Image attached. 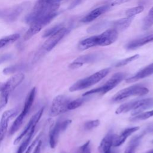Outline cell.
<instances>
[{
	"mask_svg": "<svg viewBox=\"0 0 153 153\" xmlns=\"http://www.w3.org/2000/svg\"><path fill=\"white\" fill-rule=\"evenodd\" d=\"M143 135L144 133H142L132 137V139L129 142L128 146L126 148L124 153H135L136 149L139 146Z\"/></svg>",
	"mask_w": 153,
	"mask_h": 153,
	"instance_id": "22",
	"label": "cell"
},
{
	"mask_svg": "<svg viewBox=\"0 0 153 153\" xmlns=\"http://www.w3.org/2000/svg\"><path fill=\"white\" fill-rule=\"evenodd\" d=\"M153 25V7L149 11L143 22V29L147 30Z\"/></svg>",
	"mask_w": 153,
	"mask_h": 153,
	"instance_id": "28",
	"label": "cell"
},
{
	"mask_svg": "<svg viewBox=\"0 0 153 153\" xmlns=\"http://www.w3.org/2000/svg\"><path fill=\"white\" fill-rule=\"evenodd\" d=\"M106 153H117V151H112V150L111 149L110 151H109V152H106Z\"/></svg>",
	"mask_w": 153,
	"mask_h": 153,
	"instance_id": "45",
	"label": "cell"
},
{
	"mask_svg": "<svg viewBox=\"0 0 153 153\" xmlns=\"http://www.w3.org/2000/svg\"><path fill=\"white\" fill-rule=\"evenodd\" d=\"M5 86V82H0V91H1Z\"/></svg>",
	"mask_w": 153,
	"mask_h": 153,
	"instance_id": "44",
	"label": "cell"
},
{
	"mask_svg": "<svg viewBox=\"0 0 153 153\" xmlns=\"http://www.w3.org/2000/svg\"><path fill=\"white\" fill-rule=\"evenodd\" d=\"M109 8V7L108 5H105L99 7L93 10L88 14H87L85 17H84L81 20V22L83 23L91 22L94 20L95 19H96L97 17H99L100 16H101L103 13H105L106 11H108Z\"/></svg>",
	"mask_w": 153,
	"mask_h": 153,
	"instance_id": "16",
	"label": "cell"
},
{
	"mask_svg": "<svg viewBox=\"0 0 153 153\" xmlns=\"http://www.w3.org/2000/svg\"><path fill=\"white\" fill-rule=\"evenodd\" d=\"M153 116V110L145 112L143 113H140L138 115H134L133 117H131L130 118V121H140V120H146L151 117Z\"/></svg>",
	"mask_w": 153,
	"mask_h": 153,
	"instance_id": "29",
	"label": "cell"
},
{
	"mask_svg": "<svg viewBox=\"0 0 153 153\" xmlns=\"http://www.w3.org/2000/svg\"><path fill=\"white\" fill-rule=\"evenodd\" d=\"M90 140L87 141L83 145H82L79 149V153H91L90 146Z\"/></svg>",
	"mask_w": 153,
	"mask_h": 153,
	"instance_id": "36",
	"label": "cell"
},
{
	"mask_svg": "<svg viewBox=\"0 0 153 153\" xmlns=\"http://www.w3.org/2000/svg\"><path fill=\"white\" fill-rule=\"evenodd\" d=\"M19 38H20V35L19 33H14L0 39V48L4 47H5L8 44L14 42Z\"/></svg>",
	"mask_w": 153,
	"mask_h": 153,
	"instance_id": "25",
	"label": "cell"
},
{
	"mask_svg": "<svg viewBox=\"0 0 153 153\" xmlns=\"http://www.w3.org/2000/svg\"><path fill=\"white\" fill-rule=\"evenodd\" d=\"M35 94H36V88L33 87L30 90L29 93L27 94L26 99L25 100V102L23 109L22 111V112L25 116H26V115L27 114V113L29 112V111H30V109L31 108V107L32 106V104H33L34 99H35Z\"/></svg>",
	"mask_w": 153,
	"mask_h": 153,
	"instance_id": "20",
	"label": "cell"
},
{
	"mask_svg": "<svg viewBox=\"0 0 153 153\" xmlns=\"http://www.w3.org/2000/svg\"><path fill=\"white\" fill-rule=\"evenodd\" d=\"M151 107H153V97L142 99L121 105L115 111V114H120L132 111L131 115L134 116Z\"/></svg>",
	"mask_w": 153,
	"mask_h": 153,
	"instance_id": "1",
	"label": "cell"
},
{
	"mask_svg": "<svg viewBox=\"0 0 153 153\" xmlns=\"http://www.w3.org/2000/svg\"><path fill=\"white\" fill-rule=\"evenodd\" d=\"M35 127L36 126L32 127L31 128V129L29 131V132L27 133L25 139L24 140V141L22 142V143L19 146V148L17 149L16 153H23L24 152H25V151L27 148V147L29 146V143H30V140H31V139L33 137V134L34 131H35Z\"/></svg>",
	"mask_w": 153,
	"mask_h": 153,
	"instance_id": "23",
	"label": "cell"
},
{
	"mask_svg": "<svg viewBox=\"0 0 153 153\" xmlns=\"http://www.w3.org/2000/svg\"><path fill=\"white\" fill-rule=\"evenodd\" d=\"M12 58V55L11 54H5L0 56V64L10 60Z\"/></svg>",
	"mask_w": 153,
	"mask_h": 153,
	"instance_id": "39",
	"label": "cell"
},
{
	"mask_svg": "<svg viewBox=\"0 0 153 153\" xmlns=\"http://www.w3.org/2000/svg\"><path fill=\"white\" fill-rule=\"evenodd\" d=\"M26 116L21 112V113L17 117V118H16V120H14V123H13L10 129V134H14L20 127V126L22 125L23 121L25 118Z\"/></svg>",
	"mask_w": 153,
	"mask_h": 153,
	"instance_id": "26",
	"label": "cell"
},
{
	"mask_svg": "<svg viewBox=\"0 0 153 153\" xmlns=\"http://www.w3.org/2000/svg\"><path fill=\"white\" fill-rule=\"evenodd\" d=\"M110 23H109L108 22H99L98 23H96L93 26H91V27H90L89 28H88L87 29V32L88 33H93V32H96L97 31H99L100 30H102V29L106 27L108 25H109Z\"/></svg>",
	"mask_w": 153,
	"mask_h": 153,
	"instance_id": "30",
	"label": "cell"
},
{
	"mask_svg": "<svg viewBox=\"0 0 153 153\" xmlns=\"http://www.w3.org/2000/svg\"><path fill=\"white\" fill-rule=\"evenodd\" d=\"M25 68H26V65L25 64L14 65H12L4 68L3 70V73L5 75L11 74H13L16 72L23 70Z\"/></svg>",
	"mask_w": 153,
	"mask_h": 153,
	"instance_id": "27",
	"label": "cell"
},
{
	"mask_svg": "<svg viewBox=\"0 0 153 153\" xmlns=\"http://www.w3.org/2000/svg\"><path fill=\"white\" fill-rule=\"evenodd\" d=\"M62 27H63V25L61 24L59 25H56L49 29H47L44 31V32L42 34V37L43 38H48L51 35H53L54 33H56L58 32L59 30H60Z\"/></svg>",
	"mask_w": 153,
	"mask_h": 153,
	"instance_id": "31",
	"label": "cell"
},
{
	"mask_svg": "<svg viewBox=\"0 0 153 153\" xmlns=\"http://www.w3.org/2000/svg\"><path fill=\"white\" fill-rule=\"evenodd\" d=\"M43 27L38 24V23H33L30 25V27L29 29L26 32L23 36V39L25 41H27L29 39H30L33 36L38 33L41 31Z\"/></svg>",
	"mask_w": 153,
	"mask_h": 153,
	"instance_id": "24",
	"label": "cell"
},
{
	"mask_svg": "<svg viewBox=\"0 0 153 153\" xmlns=\"http://www.w3.org/2000/svg\"><path fill=\"white\" fill-rule=\"evenodd\" d=\"M147 153H153V149H152V150L148 151Z\"/></svg>",
	"mask_w": 153,
	"mask_h": 153,
	"instance_id": "46",
	"label": "cell"
},
{
	"mask_svg": "<svg viewBox=\"0 0 153 153\" xmlns=\"http://www.w3.org/2000/svg\"><path fill=\"white\" fill-rule=\"evenodd\" d=\"M16 114V111L14 109L7 110L2 114L0 121V145L2 140L4 139L5 133L7 131L8 121L10 118L14 116Z\"/></svg>",
	"mask_w": 153,
	"mask_h": 153,
	"instance_id": "12",
	"label": "cell"
},
{
	"mask_svg": "<svg viewBox=\"0 0 153 153\" xmlns=\"http://www.w3.org/2000/svg\"><path fill=\"white\" fill-rule=\"evenodd\" d=\"M130 0H115V1H114L112 4L111 5L112 6H115V5H120L121 4H123L124 2H126L127 1H128Z\"/></svg>",
	"mask_w": 153,
	"mask_h": 153,
	"instance_id": "42",
	"label": "cell"
},
{
	"mask_svg": "<svg viewBox=\"0 0 153 153\" xmlns=\"http://www.w3.org/2000/svg\"><path fill=\"white\" fill-rule=\"evenodd\" d=\"M44 110V108H42L34 115H33L32 117V118L29 120V123H27V124L25 127L24 130L21 133V134L14 140V141L13 142L14 145L18 144L20 142V141L22 139V138L27 134V133L31 129V128L33 126H36V124L38 123V122L40 120V118H41V116L43 114Z\"/></svg>",
	"mask_w": 153,
	"mask_h": 153,
	"instance_id": "11",
	"label": "cell"
},
{
	"mask_svg": "<svg viewBox=\"0 0 153 153\" xmlns=\"http://www.w3.org/2000/svg\"><path fill=\"white\" fill-rule=\"evenodd\" d=\"M148 92V88L141 85H134L118 91L112 97L111 101L112 102H118L131 96L145 95Z\"/></svg>",
	"mask_w": 153,
	"mask_h": 153,
	"instance_id": "4",
	"label": "cell"
},
{
	"mask_svg": "<svg viewBox=\"0 0 153 153\" xmlns=\"http://www.w3.org/2000/svg\"><path fill=\"white\" fill-rule=\"evenodd\" d=\"M139 129V127H129L125 129L119 136H117L114 139L113 146H119L122 145L126 140V139L131 135L134 132L136 131Z\"/></svg>",
	"mask_w": 153,
	"mask_h": 153,
	"instance_id": "19",
	"label": "cell"
},
{
	"mask_svg": "<svg viewBox=\"0 0 153 153\" xmlns=\"http://www.w3.org/2000/svg\"><path fill=\"white\" fill-rule=\"evenodd\" d=\"M144 10V7L142 5H139L131 8L128 9L126 11V15L127 17H134L135 15L142 12Z\"/></svg>",
	"mask_w": 153,
	"mask_h": 153,
	"instance_id": "33",
	"label": "cell"
},
{
	"mask_svg": "<svg viewBox=\"0 0 153 153\" xmlns=\"http://www.w3.org/2000/svg\"><path fill=\"white\" fill-rule=\"evenodd\" d=\"M116 134H113L111 131H109L106 136L102 140L99 146V151L100 153H106L111 150V148L113 146V143Z\"/></svg>",
	"mask_w": 153,
	"mask_h": 153,
	"instance_id": "13",
	"label": "cell"
},
{
	"mask_svg": "<svg viewBox=\"0 0 153 153\" xmlns=\"http://www.w3.org/2000/svg\"><path fill=\"white\" fill-rule=\"evenodd\" d=\"M96 46H98L96 35L87 38L80 41L78 44V48L80 50H85Z\"/></svg>",
	"mask_w": 153,
	"mask_h": 153,
	"instance_id": "21",
	"label": "cell"
},
{
	"mask_svg": "<svg viewBox=\"0 0 153 153\" xmlns=\"http://www.w3.org/2000/svg\"></svg>",
	"mask_w": 153,
	"mask_h": 153,
	"instance_id": "47",
	"label": "cell"
},
{
	"mask_svg": "<svg viewBox=\"0 0 153 153\" xmlns=\"http://www.w3.org/2000/svg\"><path fill=\"white\" fill-rule=\"evenodd\" d=\"M82 1V0H74L73 2L70 5V6L69 7V9L71 10V9L75 8L76 6L78 5L79 4H80Z\"/></svg>",
	"mask_w": 153,
	"mask_h": 153,
	"instance_id": "40",
	"label": "cell"
},
{
	"mask_svg": "<svg viewBox=\"0 0 153 153\" xmlns=\"http://www.w3.org/2000/svg\"><path fill=\"white\" fill-rule=\"evenodd\" d=\"M68 29L62 27L56 33L48 37V38L44 43L42 47L47 51H51L68 33Z\"/></svg>",
	"mask_w": 153,
	"mask_h": 153,
	"instance_id": "8",
	"label": "cell"
},
{
	"mask_svg": "<svg viewBox=\"0 0 153 153\" xmlns=\"http://www.w3.org/2000/svg\"><path fill=\"white\" fill-rule=\"evenodd\" d=\"M100 57V54L98 53H90L81 56L74 60L71 63L69 64V68L72 69H77L81 67L82 65L93 62Z\"/></svg>",
	"mask_w": 153,
	"mask_h": 153,
	"instance_id": "9",
	"label": "cell"
},
{
	"mask_svg": "<svg viewBox=\"0 0 153 153\" xmlns=\"http://www.w3.org/2000/svg\"><path fill=\"white\" fill-rule=\"evenodd\" d=\"M42 146V141L41 140H39L38 142L37 145L35 146L34 151L33 153H41V148Z\"/></svg>",
	"mask_w": 153,
	"mask_h": 153,
	"instance_id": "41",
	"label": "cell"
},
{
	"mask_svg": "<svg viewBox=\"0 0 153 153\" xmlns=\"http://www.w3.org/2000/svg\"><path fill=\"white\" fill-rule=\"evenodd\" d=\"M71 99L64 95H58L54 98L50 109V115L56 117L68 111V105Z\"/></svg>",
	"mask_w": 153,
	"mask_h": 153,
	"instance_id": "6",
	"label": "cell"
},
{
	"mask_svg": "<svg viewBox=\"0 0 153 153\" xmlns=\"http://www.w3.org/2000/svg\"><path fill=\"white\" fill-rule=\"evenodd\" d=\"M29 5V2H24L8 9L7 14L4 19L7 23L14 22L17 19L20 14Z\"/></svg>",
	"mask_w": 153,
	"mask_h": 153,
	"instance_id": "10",
	"label": "cell"
},
{
	"mask_svg": "<svg viewBox=\"0 0 153 153\" xmlns=\"http://www.w3.org/2000/svg\"><path fill=\"white\" fill-rule=\"evenodd\" d=\"M139 57V54H135V55H133L131 57H127V58H126V59H124L123 60H121L118 62H117L116 63H115L114 65V66L115 67H121V66H124V65H126L128 63H130V62L136 60L137 59H138Z\"/></svg>",
	"mask_w": 153,
	"mask_h": 153,
	"instance_id": "32",
	"label": "cell"
},
{
	"mask_svg": "<svg viewBox=\"0 0 153 153\" xmlns=\"http://www.w3.org/2000/svg\"><path fill=\"white\" fill-rule=\"evenodd\" d=\"M60 132H62L60 121H57L51 128L49 132V144L51 148L56 147Z\"/></svg>",
	"mask_w": 153,
	"mask_h": 153,
	"instance_id": "18",
	"label": "cell"
},
{
	"mask_svg": "<svg viewBox=\"0 0 153 153\" xmlns=\"http://www.w3.org/2000/svg\"><path fill=\"white\" fill-rule=\"evenodd\" d=\"M72 121L71 120H66L63 121H60V126H61V130L62 131H65L68 127V126L71 123Z\"/></svg>",
	"mask_w": 153,
	"mask_h": 153,
	"instance_id": "38",
	"label": "cell"
},
{
	"mask_svg": "<svg viewBox=\"0 0 153 153\" xmlns=\"http://www.w3.org/2000/svg\"><path fill=\"white\" fill-rule=\"evenodd\" d=\"M133 17H127L113 21L109 24L112 28L116 30L118 32H121L128 27L133 21Z\"/></svg>",
	"mask_w": 153,
	"mask_h": 153,
	"instance_id": "17",
	"label": "cell"
},
{
	"mask_svg": "<svg viewBox=\"0 0 153 153\" xmlns=\"http://www.w3.org/2000/svg\"><path fill=\"white\" fill-rule=\"evenodd\" d=\"M151 42H153V33L143 36L128 42L126 45V48L127 50H134Z\"/></svg>",
	"mask_w": 153,
	"mask_h": 153,
	"instance_id": "15",
	"label": "cell"
},
{
	"mask_svg": "<svg viewBox=\"0 0 153 153\" xmlns=\"http://www.w3.org/2000/svg\"><path fill=\"white\" fill-rule=\"evenodd\" d=\"M41 136V133H40L39 134V135L33 140V141L32 142V143L27 147V148L26 149V150L25 151V153H30L31 151H32L33 148L35 146L36 144L38 143V142L39 140V139Z\"/></svg>",
	"mask_w": 153,
	"mask_h": 153,
	"instance_id": "37",
	"label": "cell"
},
{
	"mask_svg": "<svg viewBox=\"0 0 153 153\" xmlns=\"http://www.w3.org/2000/svg\"><path fill=\"white\" fill-rule=\"evenodd\" d=\"M8 12L7 9H0V19H4Z\"/></svg>",
	"mask_w": 153,
	"mask_h": 153,
	"instance_id": "43",
	"label": "cell"
},
{
	"mask_svg": "<svg viewBox=\"0 0 153 153\" xmlns=\"http://www.w3.org/2000/svg\"><path fill=\"white\" fill-rule=\"evenodd\" d=\"M85 101L84 98H78L74 100H71L68 105V110H73L81 106Z\"/></svg>",
	"mask_w": 153,
	"mask_h": 153,
	"instance_id": "34",
	"label": "cell"
},
{
	"mask_svg": "<svg viewBox=\"0 0 153 153\" xmlns=\"http://www.w3.org/2000/svg\"><path fill=\"white\" fill-rule=\"evenodd\" d=\"M126 77V74L123 72H118L113 75L102 86L91 89L82 94V96H86L93 94L100 93L104 94L115 87Z\"/></svg>",
	"mask_w": 153,
	"mask_h": 153,
	"instance_id": "5",
	"label": "cell"
},
{
	"mask_svg": "<svg viewBox=\"0 0 153 153\" xmlns=\"http://www.w3.org/2000/svg\"><path fill=\"white\" fill-rule=\"evenodd\" d=\"M152 74H153V63L142 69L132 76L127 78L126 82L128 83L134 82L140 79L146 78Z\"/></svg>",
	"mask_w": 153,
	"mask_h": 153,
	"instance_id": "14",
	"label": "cell"
},
{
	"mask_svg": "<svg viewBox=\"0 0 153 153\" xmlns=\"http://www.w3.org/2000/svg\"><path fill=\"white\" fill-rule=\"evenodd\" d=\"M109 71V68H105L96 72L89 76L79 79L69 87V91L73 92L90 87L105 78L108 74Z\"/></svg>",
	"mask_w": 153,
	"mask_h": 153,
	"instance_id": "3",
	"label": "cell"
},
{
	"mask_svg": "<svg viewBox=\"0 0 153 153\" xmlns=\"http://www.w3.org/2000/svg\"><path fill=\"white\" fill-rule=\"evenodd\" d=\"M98 46H106L114 43L118 38V32L112 29H108L102 33L97 35Z\"/></svg>",
	"mask_w": 153,
	"mask_h": 153,
	"instance_id": "7",
	"label": "cell"
},
{
	"mask_svg": "<svg viewBox=\"0 0 153 153\" xmlns=\"http://www.w3.org/2000/svg\"><path fill=\"white\" fill-rule=\"evenodd\" d=\"M100 124V121L99 120H90L85 123L84 125V128L85 130H91L97 127Z\"/></svg>",
	"mask_w": 153,
	"mask_h": 153,
	"instance_id": "35",
	"label": "cell"
},
{
	"mask_svg": "<svg viewBox=\"0 0 153 153\" xmlns=\"http://www.w3.org/2000/svg\"><path fill=\"white\" fill-rule=\"evenodd\" d=\"M25 75L23 73L16 74L11 76L5 82L4 89L1 91L0 96V112L7 105L10 93L23 81Z\"/></svg>",
	"mask_w": 153,
	"mask_h": 153,
	"instance_id": "2",
	"label": "cell"
}]
</instances>
